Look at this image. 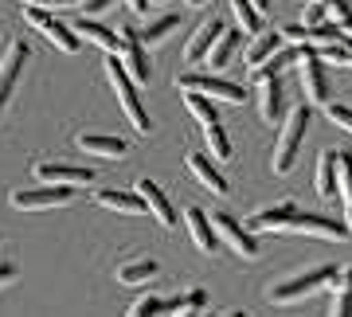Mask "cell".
Segmentation results:
<instances>
[{
    "label": "cell",
    "mask_w": 352,
    "mask_h": 317,
    "mask_svg": "<svg viewBox=\"0 0 352 317\" xmlns=\"http://www.w3.org/2000/svg\"><path fill=\"white\" fill-rule=\"evenodd\" d=\"M333 274H337V267H309V270H302V274H294V278H286V282H274V286L266 290V298H270L274 305L302 302V298L317 294L321 286H329Z\"/></svg>",
    "instance_id": "cell-3"
},
{
    "label": "cell",
    "mask_w": 352,
    "mask_h": 317,
    "mask_svg": "<svg viewBox=\"0 0 352 317\" xmlns=\"http://www.w3.org/2000/svg\"><path fill=\"white\" fill-rule=\"evenodd\" d=\"M254 8H258V12H266V4H270V0H251Z\"/></svg>",
    "instance_id": "cell-43"
},
{
    "label": "cell",
    "mask_w": 352,
    "mask_h": 317,
    "mask_svg": "<svg viewBox=\"0 0 352 317\" xmlns=\"http://www.w3.org/2000/svg\"><path fill=\"white\" fill-rule=\"evenodd\" d=\"M340 28H344V32H349V36H352V16H349V20H344V24H340Z\"/></svg>",
    "instance_id": "cell-45"
},
{
    "label": "cell",
    "mask_w": 352,
    "mask_h": 317,
    "mask_svg": "<svg viewBox=\"0 0 352 317\" xmlns=\"http://www.w3.org/2000/svg\"><path fill=\"white\" fill-rule=\"evenodd\" d=\"M289 63H298V47H278L274 55L266 59V63H258V67H254L251 75H254V83H263V78H274V75H282V71H286Z\"/></svg>",
    "instance_id": "cell-27"
},
{
    "label": "cell",
    "mask_w": 352,
    "mask_h": 317,
    "mask_svg": "<svg viewBox=\"0 0 352 317\" xmlns=\"http://www.w3.org/2000/svg\"><path fill=\"white\" fill-rule=\"evenodd\" d=\"M161 274V263H153V259H133V263H122L118 267V282L122 286H141V282H149Z\"/></svg>",
    "instance_id": "cell-26"
},
{
    "label": "cell",
    "mask_w": 352,
    "mask_h": 317,
    "mask_svg": "<svg viewBox=\"0 0 352 317\" xmlns=\"http://www.w3.org/2000/svg\"><path fill=\"white\" fill-rule=\"evenodd\" d=\"M309 122H314L309 102L294 106V110L286 114V122H282V133H278V145H274V157H270V168H274V173H289V168H294V161H298V149H302V138H305V129H309Z\"/></svg>",
    "instance_id": "cell-2"
},
{
    "label": "cell",
    "mask_w": 352,
    "mask_h": 317,
    "mask_svg": "<svg viewBox=\"0 0 352 317\" xmlns=\"http://www.w3.org/2000/svg\"><path fill=\"white\" fill-rule=\"evenodd\" d=\"M176 24H180L176 16H157V20H149V24H145V28L138 32V39L145 43V47H153V43H161V39L168 36V32H173Z\"/></svg>",
    "instance_id": "cell-29"
},
{
    "label": "cell",
    "mask_w": 352,
    "mask_h": 317,
    "mask_svg": "<svg viewBox=\"0 0 352 317\" xmlns=\"http://www.w3.org/2000/svg\"><path fill=\"white\" fill-rule=\"evenodd\" d=\"M24 20L36 28V32L47 39V43H55L63 55H75V51H78V36H75L67 24H59V20L47 12V8H32V4H24Z\"/></svg>",
    "instance_id": "cell-7"
},
{
    "label": "cell",
    "mask_w": 352,
    "mask_h": 317,
    "mask_svg": "<svg viewBox=\"0 0 352 317\" xmlns=\"http://www.w3.org/2000/svg\"><path fill=\"white\" fill-rule=\"evenodd\" d=\"M298 75H302V90L309 106H325L329 102V71L325 59L314 47H298Z\"/></svg>",
    "instance_id": "cell-4"
},
{
    "label": "cell",
    "mask_w": 352,
    "mask_h": 317,
    "mask_svg": "<svg viewBox=\"0 0 352 317\" xmlns=\"http://www.w3.org/2000/svg\"><path fill=\"white\" fill-rule=\"evenodd\" d=\"M94 200L102 208H110V212H122V216H141L145 212V204H141L138 192H122V188H98Z\"/></svg>",
    "instance_id": "cell-21"
},
{
    "label": "cell",
    "mask_w": 352,
    "mask_h": 317,
    "mask_svg": "<svg viewBox=\"0 0 352 317\" xmlns=\"http://www.w3.org/2000/svg\"><path fill=\"white\" fill-rule=\"evenodd\" d=\"M337 196L344 204V228L352 231V153H337Z\"/></svg>",
    "instance_id": "cell-25"
},
{
    "label": "cell",
    "mask_w": 352,
    "mask_h": 317,
    "mask_svg": "<svg viewBox=\"0 0 352 317\" xmlns=\"http://www.w3.org/2000/svg\"><path fill=\"white\" fill-rule=\"evenodd\" d=\"M325 16H329V20H337V24H344V20L352 16L349 0H325Z\"/></svg>",
    "instance_id": "cell-37"
},
{
    "label": "cell",
    "mask_w": 352,
    "mask_h": 317,
    "mask_svg": "<svg viewBox=\"0 0 352 317\" xmlns=\"http://www.w3.org/2000/svg\"><path fill=\"white\" fill-rule=\"evenodd\" d=\"M286 231H298V235H314V239H344L349 228L340 219H329V216H298L286 223Z\"/></svg>",
    "instance_id": "cell-12"
},
{
    "label": "cell",
    "mask_w": 352,
    "mask_h": 317,
    "mask_svg": "<svg viewBox=\"0 0 352 317\" xmlns=\"http://www.w3.org/2000/svg\"><path fill=\"white\" fill-rule=\"evenodd\" d=\"M133 192L141 196V204H145V212H149L161 228H176V212H173V200L164 196L161 184H153L149 177H141L138 184H133Z\"/></svg>",
    "instance_id": "cell-10"
},
{
    "label": "cell",
    "mask_w": 352,
    "mask_h": 317,
    "mask_svg": "<svg viewBox=\"0 0 352 317\" xmlns=\"http://www.w3.org/2000/svg\"><path fill=\"white\" fill-rule=\"evenodd\" d=\"M298 216V208L289 200H282V204H270V208H258L251 219H247V228L251 231H286V223Z\"/></svg>",
    "instance_id": "cell-14"
},
{
    "label": "cell",
    "mask_w": 352,
    "mask_h": 317,
    "mask_svg": "<svg viewBox=\"0 0 352 317\" xmlns=\"http://www.w3.org/2000/svg\"><path fill=\"white\" fill-rule=\"evenodd\" d=\"M32 173H36L39 184H71V188H78V184H90V180H94V173H90V168L59 165V161H55V165H51V161H39Z\"/></svg>",
    "instance_id": "cell-13"
},
{
    "label": "cell",
    "mask_w": 352,
    "mask_h": 317,
    "mask_svg": "<svg viewBox=\"0 0 352 317\" xmlns=\"http://www.w3.org/2000/svg\"><path fill=\"white\" fill-rule=\"evenodd\" d=\"M321 20H329L325 16V0H305V12H302V20H298V24H321Z\"/></svg>",
    "instance_id": "cell-36"
},
{
    "label": "cell",
    "mask_w": 352,
    "mask_h": 317,
    "mask_svg": "<svg viewBox=\"0 0 352 317\" xmlns=\"http://www.w3.org/2000/svg\"><path fill=\"white\" fill-rule=\"evenodd\" d=\"M223 20H204L200 28H196V32H192V39H188V47H184V59H188V63H200L204 55H208V51H212V43L215 39H219V32H223Z\"/></svg>",
    "instance_id": "cell-19"
},
{
    "label": "cell",
    "mask_w": 352,
    "mask_h": 317,
    "mask_svg": "<svg viewBox=\"0 0 352 317\" xmlns=\"http://www.w3.org/2000/svg\"><path fill=\"white\" fill-rule=\"evenodd\" d=\"M78 149L90 153V157H106V161H118V157H126V141L122 138H106V133H78Z\"/></svg>",
    "instance_id": "cell-20"
},
{
    "label": "cell",
    "mask_w": 352,
    "mask_h": 317,
    "mask_svg": "<svg viewBox=\"0 0 352 317\" xmlns=\"http://www.w3.org/2000/svg\"><path fill=\"white\" fill-rule=\"evenodd\" d=\"M325 114H329V122H333V126H340V129H349V133H352V106L325 102Z\"/></svg>",
    "instance_id": "cell-35"
},
{
    "label": "cell",
    "mask_w": 352,
    "mask_h": 317,
    "mask_svg": "<svg viewBox=\"0 0 352 317\" xmlns=\"http://www.w3.org/2000/svg\"><path fill=\"white\" fill-rule=\"evenodd\" d=\"M231 12H235V20H239V28L247 36H258L263 32V12L254 8L251 0H231Z\"/></svg>",
    "instance_id": "cell-28"
},
{
    "label": "cell",
    "mask_w": 352,
    "mask_h": 317,
    "mask_svg": "<svg viewBox=\"0 0 352 317\" xmlns=\"http://www.w3.org/2000/svg\"><path fill=\"white\" fill-rule=\"evenodd\" d=\"M110 4H113V0H87V12H82V16H98V12H106Z\"/></svg>",
    "instance_id": "cell-39"
},
{
    "label": "cell",
    "mask_w": 352,
    "mask_h": 317,
    "mask_svg": "<svg viewBox=\"0 0 352 317\" xmlns=\"http://www.w3.org/2000/svg\"><path fill=\"white\" fill-rule=\"evenodd\" d=\"M75 36L90 39V43H94V47H102V51H118V47H122V32H113V28L98 24L94 16H78V20H75Z\"/></svg>",
    "instance_id": "cell-16"
},
{
    "label": "cell",
    "mask_w": 352,
    "mask_h": 317,
    "mask_svg": "<svg viewBox=\"0 0 352 317\" xmlns=\"http://www.w3.org/2000/svg\"><path fill=\"white\" fill-rule=\"evenodd\" d=\"M12 278H16V267L12 263H0V286H8Z\"/></svg>",
    "instance_id": "cell-40"
},
{
    "label": "cell",
    "mask_w": 352,
    "mask_h": 317,
    "mask_svg": "<svg viewBox=\"0 0 352 317\" xmlns=\"http://www.w3.org/2000/svg\"><path fill=\"white\" fill-rule=\"evenodd\" d=\"M208 305V294L204 290H188V294H180V298H173V302H164V314H196V309H204Z\"/></svg>",
    "instance_id": "cell-30"
},
{
    "label": "cell",
    "mask_w": 352,
    "mask_h": 317,
    "mask_svg": "<svg viewBox=\"0 0 352 317\" xmlns=\"http://www.w3.org/2000/svg\"><path fill=\"white\" fill-rule=\"evenodd\" d=\"M176 90H184V94H204V98H223V102H243L239 83H231V78H219L212 75H176Z\"/></svg>",
    "instance_id": "cell-5"
},
{
    "label": "cell",
    "mask_w": 352,
    "mask_h": 317,
    "mask_svg": "<svg viewBox=\"0 0 352 317\" xmlns=\"http://www.w3.org/2000/svg\"><path fill=\"white\" fill-rule=\"evenodd\" d=\"M184 4H192V8H204V4H208V0H184Z\"/></svg>",
    "instance_id": "cell-44"
},
{
    "label": "cell",
    "mask_w": 352,
    "mask_h": 317,
    "mask_svg": "<svg viewBox=\"0 0 352 317\" xmlns=\"http://www.w3.org/2000/svg\"><path fill=\"white\" fill-rule=\"evenodd\" d=\"M20 4H32V8H67V4H78V0H20Z\"/></svg>",
    "instance_id": "cell-38"
},
{
    "label": "cell",
    "mask_w": 352,
    "mask_h": 317,
    "mask_svg": "<svg viewBox=\"0 0 352 317\" xmlns=\"http://www.w3.org/2000/svg\"><path fill=\"white\" fill-rule=\"evenodd\" d=\"M239 51V32H231V28H223L219 32V39L212 43V51L204 55V63L212 67V71H223L227 63H231V55Z\"/></svg>",
    "instance_id": "cell-22"
},
{
    "label": "cell",
    "mask_w": 352,
    "mask_h": 317,
    "mask_svg": "<svg viewBox=\"0 0 352 317\" xmlns=\"http://www.w3.org/2000/svg\"><path fill=\"white\" fill-rule=\"evenodd\" d=\"M223 317H247V314H243V309H231V314H223Z\"/></svg>",
    "instance_id": "cell-46"
},
{
    "label": "cell",
    "mask_w": 352,
    "mask_h": 317,
    "mask_svg": "<svg viewBox=\"0 0 352 317\" xmlns=\"http://www.w3.org/2000/svg\"><path fill=\"white\" fill-rule=\"evenodd\" d=\"M184 106H188V114L200 122V126H212V122H219V114H215V106L204 94H184Z\"/></svg>",
    "instance_id": "cell-32"
},
{
    "label": "cell",
    "mask_w": 352,
    "mask_h": 317,
    "mask_svg": "<svg viewBox=\"0 0 352 317\" xmlns=\"http://www.w3.org/2000/svg\"><path fill=\"white\" fill-rule=\"evenodd\" d=\"M188 173L200 180L208 192H215V196H231V184H227V177L212 165V161H208V157H204V153H188Z\"/></svg>",
    "instance_id": "cell-15"
},
{
    "label": "cell",
    "mask_w": 352,
    "mask_h": 317,
    "mask_svg": "<svg viewBox=\"0 0 352 317\" xmlns=\"http://www.w3.org/2000/svg\"><path fill=\"white\" fill-rule=\"evenodd\" d=\"M184 223H188L192 243H196V247H200L204 254H212L215 247H219V235H215L212 216H208V212H200V208H188V212H184Z\"/></svg>",
    "instance_id": "cell-17"
},
{
    "label": "cell",
    "mask_w": 352,
    "mask_h": 317,
    "mask_svg": "<svg viewBox=\"0 0 352 317\" xmlns=\"http://www.w3.org/2000/svg\"><path fill=\"white\" fill-rule=\"evenodd\" d=\"M333 282H340V286H352V267H349V270H337V274H333ZM333 282H329V286H333Z\"/></svg>",
    "instance_id": "cell-41"
},
{
    "label": "cell",
    "mask_w": 352,
    "mask_h": 317,
    "mask_svg": "<svg viewBox=\"0 0 352 317\" xmlns=\"http://www.w3.org/2000/svg\"><path fill=\"white\" fill-rule=\"evenodd\" d=\"M75 200L71 184H43V188H16L12 192V208L20 212H47V208H63Z\"/></svg>",
    "instance_id": "cell-6"
},
{
    "label": "cell",
    "mask_w": 352,
    "mask_h": 317,
    "mask_svg": "<svg viewBox=\"0 0 352 317\" xmlns=\"http://www.w3.org/2000/svg\"><path fill=\"white\" fill-rule=\"evenodd\" d=\"M129 12L145 16V12H149V0H129Z\"/></svg>",
    "instance_id": "cell-42"
},
{
    "label": "cell",
    "mask_w": 352,
    "mask_h": 317,
    "mask_svg": "<svg viewBox=\"0 0 352 317\" xmlns=\"http://www.w3.org/2000/svg\"><path fill=\"white\" fill-rule=\"evenodd\" d=\"M212 228H215V235H219V239H223L235 254H243V259H258V239H254V231L243 228L235 216L215 212V216H212Z\"/></svg>",
    "instance_id": "cell-8"
},
{
    "label": "cell",
    "mask_w": 352,
    "mask_h": 317,
    "mask_svg": "<svg viewBox=\"0 0 352 317\" xmlns=\"http://www.w3.org/2000/svg\"><path fill=\"white\" fill-rule=\"evenodd\" d=\"M118 63L126 67V75L133 78L138 87L153 78L149 55H145V43L138 39V32H122V47H118Z\"/></svg>",
    "instance_id": "cell-9"
},
{
    "label": "cell",
    "mask_w": 352,
    "mask_h": 317,
    "mask_svg": "<svg viewBox=\"0 0 352 317\" xmlns=\"http://www.w3.org/2000/svg\"><path fill=\"white\" fill-rule=\"evenodd\" d=\"M24 63H28V43L24 39H12V47H8L4 63H0V118H4V110H8V98H12L16 78H20V71H24Z\"/></svg>",
    "instance_id": "cell-11"
},
{
    "label": "cell",
    "mask_w": 352,
    "mask_h": 317,
    "mask_svg": "<svg viewBox=\"0 0 352 317\" xmlns=\"http://www.w3.org/2000/svg\"><path fill=\"white\" fill-rule=\"evenodd\" d=\"M164 314V298H157V294H145V298H138V302L129 305L126 317H161Z\"/></svg>",
    "instance_id": "cell-34"
},
{
    "label": "cell",
    "mask_w": 352,
    "mask_h": 317,
    "mask_svg": "<svg viewBox=\"0 0 352 317\" xmlns=\"http://www.w3.org/2000/svg\"><path fill=\"white\" fill-rule=\"evenodd\" d=\"M282 47V32H258V36L251 39V47H247V55H243V63L251 67H258V63H266V59H270V55H274V51Z\"/></svg>",
    "instance_id": "cell-23"
},
{
    "label": "cell",
    "mask_w": 352,
    "mask_h": 317,
    "mask_svg": "<svg viewBox=\"0 0 352 317\" xmlns=\"http://www.w3.org/2000/svg\"><path fill=\"white\" fill-rule=\"evenodd\" d=\"M314 184H317V196H321V200H337V153H333V149L321 153Z\"/></svg>",
    "instance_id": "cell-24"
},
{
    "label": "cell",
    "mask_w": 352,
    "mask_h": 317,
    "mask_svg": "<svg viewBox=\"0 0 352 317\" xmlns=\"http://www.w3.org/2000/svg\"><path fill=\"white\" fill-rule=\"evenodd\" d=\"M258 87V118H263L266 126H278V118H282V83L274 78H263V83H254Z\"/></svg>",
    "instance_id": "cell-18"
},
{
    "label": "cell",
    "mask_w": 352,
    "mask_h": 317,
    "mask_svg": "<svg viewBox=\"0 0 352 317\" xmlns=\"http://www.w3.org/2000/svg\"><path fill=\"white\" fill-rule=\"evenodd\" d=\"M204 141H208V149H212L215 161H227V157H231V141H227V133H223V122L204 126Z\"/></svg>",
    "instance_id": "cell-31"
},
{
    "label": "cell",
    "mask_w": 352,
    "mask_h": 317,
    "mask_svg": "<svg viewBox=\"0 0 352 317\" xmlns=\"http://www.w3.org/2000/svg\"><path fill=\"white\" fill-rule=\"evenodd\" d=\"M106 78H110V87H113V94H118V106H122V114L129 118V126L138 129V133H149L153 129V122H149V114H145V106H141V98H138V83L126 75V67L118 63V51H106Z\"/></svg>",
    "instance_id": "cell-1"
},
{
    "label": "cell",
    "mask_w": 352,
    "mask_h": 317,
    "mask_svg": "<svg viewBox=\"0 0 352 317\" xmlns=\"http://www.w3.org/2000/svg\"><path fill=\"white\" fill-rule=\"evenodd\" d=\"M333 302H329V317H352V286H340L333 282Z\"/></svg>",
    "instance_id": "cell-33"
},
{
    "label": "cell",
    "mask_w": 352,
    "mask_h": 317,
    "mask_svg": "<svg viewBox=\"0 0 352 317\" xmlns=\"http://www.w3.org/2000/svg\"><path fill=\"white\" fill-rule=\"evenodd\" d=\"M149 4H161V0H149Z\"/></svg>",
    "instance_id": "cell-47"
}]
</instances>
